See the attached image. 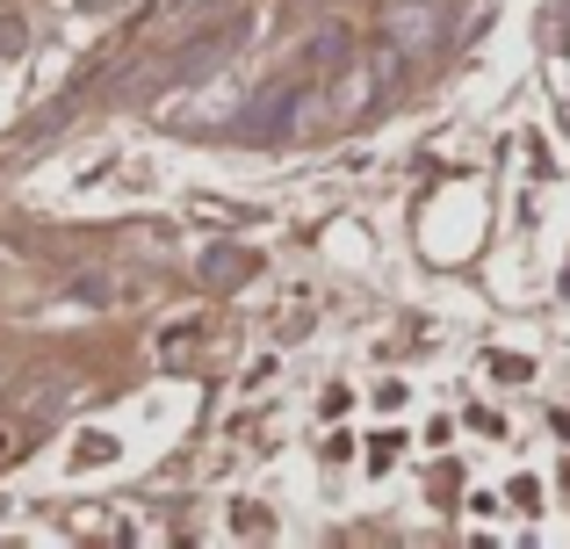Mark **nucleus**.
Instances as JSON below:
<instances>
[{
	"label": "nucleus",
	"mask_w": 570,
	"mask_h": 549,
	"mask_svg": "<svg viewBox=\"0 0 570 549\" xmlns=\"http://www.w3.org/2000/svg\"><path fill=\"white\" fill-rule=\"evenodd\" d=\"M390 29H397V37L412 43V51H426V43L441 37V14H433L426 0H412V8H397V14H390Z\"/></svg>",
	"instance_id": "nucleus-1"
}]
</instances>
